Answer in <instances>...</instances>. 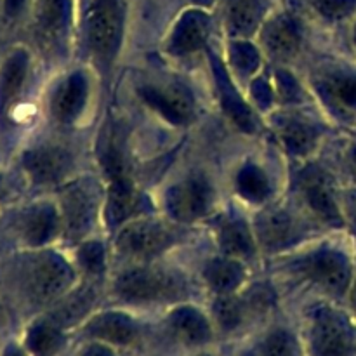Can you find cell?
<instances>
[{
	"label": "cell",
	"mask_w": 356,
	"mask_h": 356,
	"mask_svg": "<svg viewBox=\"0 0 356 356\" xmlns=\"http://www.w3.org/2000/svg\"><path fill=\"white\" fill-rule=\"evenodd\" d=\"M188 285L181 273L162 268H136L115 282V292L129 302L174 301L186 294Z\"/></svg>",
	"instance_id": "1"
},
{
	"label": "cell",
	"mask_w": 356,
	"mask_h": 356,
	"mask_svg": "<svg viewBox=\"0 0 356 356\" xmlns=\"http://www.w3.org/2000/svg\"><path fill=\"white\" fill-rule=\"evenodd\" d=\"M309 348L313 356H355V325L337 309L315 308L309 316Z\"/></svg>",
	"instance_id": "2"
},
{
	"label": "cell",
	"mask_w": 356,
	"mask_h": 356,
	"mask_svg": "<svg viewBox=\"0 0 356 356\" xmlns=\"http://www.w3.org/2000/svg\"><path fill=\"white\" fill-rule=\"evenodd\" d=\"M124 37V9L120 0H94L86 14V38L99 61L110 63L118 54Z\"/></svg>",
	"instance_id": "3"
},
{
	"label": "cell",
	"mask_w": 356,
	"mask_h": 356,
	"mask_svg": "<svg viewBox=\"0 0 356 356\" xmlns=\"http://www.w3.org/2000/svg\"><path fill=\"white\" fill-rule=\"evenodd\" d=\"M73 284V271L61 256L44 252L35 257L24 271V287L38 305L56 301Z\"/></svg>",
	"instance_id": "4"
},
{
	"label": "cell",
	"mask_w": 356,
	"mask_h": 356,
	"mask_svg": "<svg viewBox=\"0 0 356 356\" xmlns=\"http://www.w3.org/2000/svg\"><path fill=\"white\" fill-rule=\"evenodd\" d=\"M176 242V232L165 222L136 221L124 226L117 236V249L132 259H152Z\"/></svg>",
	"instance_id": "5"
},
{
	"label": "cell",
	"mask_w": 356,
	"mask_h": 356,
	"mask_svg": "<svg viewBox=\"0 0 356 356\" xmlns=\"http://www.w3.org/2000/svg\"><path fill=\"white\" fill-rule=\"evenodd\" d=\"M97 212V188L89 179L68 184L61 193V221L72 240L82 238L92 228Z\"/></svg>",
	"instance_id": "6"
},
{
	"label": "cell",
	"mask_w": 356,
	"mask_h": 356,
	"mask_svg": "<svg viewBox=\"0 0 356 356\" xmlns=\"http://www.w3.org/2000/svg\"><path fill=\"white\" fill-rule=\"evenodd\" d=\"M302 273L329 291L343 296L353 285V266L350 257L336 249H322L302 259Z\"/></svg>",
	"instance_id": "7"
},
{
	"label": "cell",
	"mask_w": 356,
	"mask_h": 356,
	"mask_svg": "<svg viewBox=\"0 0 356 356\" xmlns=\"http://www.w3.org/2000/svg\"><path fill=\"white\" fill-rule=\"evenodd\" d=\"M169 214L181 222H193L204 218L212 205V190L200 176L186 177L169 188L165 197Z\"/></svg>",
	"instance_id": "8"
},
{
	"label": "cell",
	"mask_w": 356,
	"mask_h": 356,
	"mask_svg": "<svg viewBox=\"0 0 356 356\" xmlns=\"http://www.w3.org/2000/svg\"><path fill=\"white\" fill-rule=\"evenodd\" d=\"M139 96L174 125L190 124L195 115L193 99L181 86H145L139 89Z\"/></svg>",
	"instance_id": "9"
},
{
	"label": "cell",
	"mask_w": 356,
	"mask_h": 356,
	"mask_svg": "<svg viewBox=\"0 0 356 356\" xmlns=\"http://www.w3.org/2000/svg\"><path fill=\"white\" fill-rule=\"evenodd\" d=\"M301 188L312 211L330 226H343V214L329 176L318 167H309L301 177Z\"/></svg>",
	"instance_id": "10"
},
{
	"label": "cell",
	"mask_w": 356,
	"mask_h": 356,
	"mask_svg": "<svg viewBox=\"0 0 356 356\" xmlns=\"http://www.w3.org/2000/svg\"><path fill=\"white\" fill-rule=\"evenodd\" d=\"M211 35V19L198 9L186 10L174 24L167 42V52L172 56H188L207 45Z\"/></svg>",
	"instance_id": "11"
},
{
	"label": "cell",
	"mask_w": 356,
	"mask_h": 356,
	"mask_svg": "<svg viewBox=\"0 0 356 356\" xmlns=\"http://www.w3.org/2000/svg\"><path fill=\"white\" fill-rule=\"evenodd\" d=\"M106 176L110 177L106 197V222L111 228H117L138 212L141 198L129 177L127 167L110 170Z\"/></svg>",
	"instance_id": "12"
},
{
	"label": "cell",
	"mask_w": 356,
	"mask_h": 356,
	"mask_svg": "<svg viewBox=\"0 0 356 356\" xmlns=\"http://www.w3.org/2000/svg\"><path fill=\"white\" fill-rule=\"evenodd\" d=\"M23 167L33 183L54 184L72 169V155L59 146H40L24 153Z\"/></svg>",
	"instance_id": "13"
},
{
	"label": "cell",
	"mask_w": 356,
	"mask_h": 356,
	"mask_svg": "<svg viewBox=\"0 0 356 356\" xmlns=\"http://www.w3.org/2000/svg\"><path fill=\"white\" fill-rule=\"evenodd\" d=\"M211 65L212 72H214L216 86H218L219 90V99H221V104L222 108H225L226 115H228L233 120V124L238 129H242L243 132H254L257 129L256 117H254L252 110L247 106L245 101L242 99L238 90L235 89L228 72H226L225 65L219 61V58L214 52H211Z\"/></svg>",
	"instance_id": "14"
},
{
	"label": "cell",
	"mask_w": 356,
	"mask_h": 356,
	"mask_svg": "<svg viewBox=\"0 0 356 356\" xmlns=\"http://www.w3.org/2000/svg\"><path fill=\"white\" fill-rule=\"evenodd\" d=\"M89 96V82L82 72H75L56 89L52 96V115L59 122H73L86 108Z\"/></svg>",
	"instance_id": "15"
},
{
	"label": "cell",
	"mask_w": 356,
	"mask_h": 356,
	"mask_svg": "<svg viewBox=\"0 0 356 356\" xmlns=\"http://www.w3.org/2000/svg\"><path fill=\"white\" fill-rule=\"evenodd\" d=\"M138 325L124 313H103L90 320L86 325V334L103 343L127 346L138 337Z\"/></svg>",
	"instance_id": "16"
},
{
	"label": "cell",
	"mask_w": 356,
	"mask_h": 356,
	"mask_svg": "<svg viewBox=\"0 0 356 356\" xmlns=\"http://www.w3.org/2000/svg\"><path fill=\"white\" fill-rule=\"evenodd\" d=\"M263 44L273 58L291 59L301 47V30L291 16L282 14L264 26Z\"/></svg>",
	"instance_id": "17"
},
{
	"label": "cell",
	"mask_w": 356,
	"mask_h": 356,
	"mask_svg": "<svg viewBox=\"0 0 356 356\" xmlns=\"http://www.w3.org/2000/svg\"><path fill=\"white\" fill-rule=\"evenodd\" d=\"M257 235L268 250H280L298 242L301 236L298 222L284 211H273L257 219Z\"/></svg>",
	"instance_id": "18"
},
{
	"label": "cell",
	"mask_w": 356,
	"mask_h": 356,
	"mask_svg": "<svg viewBox=\"0 0 356 356\" xmlns=\"http://www.w3.org/2000/svg\"><path fill=\"white\" fill-rule=\"evenodd\" d=\"M59 228V216L51 205H37L23 216L21 233L30 245L40 247L51 242Z\"/></svg>",
	"instance_id": "19"
},
{
	"label": "cell",
	"mask_w": 356,
	"mask_h": 356,
	"mask_svg": "<svg viewBox=\"0 0 356 356\" xmlns=\"http://www.w3.org/2000/svg\"><path fill=\"white\" fill-rule=\"evenodd\" d=\"M169 327L174 336L186 344H204L212 336L207 318L191 306L174 309L169 316Z\"/></svg>",
	"instance_id": "20"
},
{
	"label": "cell",
	"mask_w": 356,
	"mask_h": 356,
	"mask_svg": "<svg viewBox=\"0 0 356 356\" xmlns=\"http://www.w3.org/2000/svg\"><path fill=\"white\" fill-rule=\"evenodd\" d=\"M218 238L222 252L233 259H247L256 252L254 236L243 219L233 218L222 221L219 226Z\"/></svg>",
	"instance_id": "21"
},
{
	"label": "cell",
	"mask_w": 356,
	"mask_h": 356,
	"mask_svg": "<svg viewBox=\"0 0 356 356\" xmlns=\"http://www.w3.org/2000/svg\"><path fill=\"white\" fill-rule=\"evenodd\" d=\"M28 73V56L16 51L6 59L0 68V113L7 110L19 96Z\"/></svg>",
	"instance_id": "22"
},
{
	"label": "cell",
	"mask_w": 356,
	"mask_h": 356,
	"mask_svg": "<svg viewBox=\"0 0 356 356\" xmlns=\"http://www.w3.org/2000/svg\"><path fill=\"white\" fill-rule=\"evenodd\" d=\"M204 277L218 294L226 296L240 287L245 280V270L236 259H212L205 266Z\"/></svg>",
	"instance_id": "23"
},
{
	"label": "cell",
	"mask_w": 356,
	"mask_h": 356,
	"mask_svg": "<svg viewBox=\"0 0 356 356\" xmlns=\"http://www.w3.org/2000/svg\"><path fill=\"white\" fill-rule=\"evenodd\" d=\"M270 0H229L228 30L233 35H250L259 26Z\"/></svg>",
	"instance_id": "24"
},
{
	"label": "cell",
	"mask_w": 356,
	"mask_h": 356,
	"mask_svg": "<svg viewBox=\"0 0 356 356\" xmlns=\"http://www.w3.org/2000/svg\"><path fill=\"white\" fill-rule=\"evenodd\" d=\"M264 305H266V299L263 298V294L254 296L252 299H240L226 294L216 302L214 315L222 329L235 330L245 322V318L249 316L250 308H263Z\"/></svg>",
	"instance_id": "25"
},
{
	"label": "cell",
	"mask_w": 356,
	"mask_h": 356,
	"mask_svg": "<svg viewBox=\"0 0 356 356\" xmlns=\"http://www.w3.org/2000/svg\"><path fill=\"white\" fill-rule=\"evenodd\" d=\"M278 131H280L284 145L294 155H306L315 148L316 141H318V131H316L315 125L302 120V118H285Z\"/></svg>",
	"instance_id": "26"
},
{
	"label": "cell",
	"mask_w": 356,
	"mask_h": 356,
	"mask_svg": "<svg viewBox=\"0 0 356 356\" xmlns=\"http://www.w3.org/2000/svg\"><path fill=\"white\" fill-rule=\"evenodd\" d=\"M35 19L42 37L56 38L68 19V0H37Z\"/></svg>",
	"instance_id": "27"
},
{
	"label": "cell",
	"mask_w": 356,
	"mask_h": 356,
	"mask_svg": "<svg viewBox=\"0 0 356 356\" xmlns=\"http://www.w3.org/2000/svg\"><path fill=\"white\" fill-rule=\"evenodd\" d=\"M323 92L334 106L344 111H356V75L355 73H332L323 82Z\"/></svg>",
	"instance_id": "28"
},
{
	"label": "cell",
	"mask_w": 356,
	"mask_h": 356,
	"mask_svg": "<svg viewBox=\"0 0 356 356\" xmlns=\"http://www.w3.org/2000/svg\"><path fill=\"white\" fill-rule=\"evenodd\" d=\"M65 337H63L61 327L54 322L37 323L30 329L26 337V344L35 356H54L63 348Z\"/></svg>",
	"instance_id": "29"
},
{
	"label": "cell",
	"mask_w": 356,
	"mask_h": 356,
	"mask_svg": "<svg viewBox=\"0 0 356 356\" xmlns=\"http://www.w3.org/2000/svg\"><path fill=\"white\" fill-rule=\"evenodd\" d=\"M236 188L245 200L257 202V204L266 200L271 191L266 174L254 163H247L240 169L238 176H236Z\"/></svg>",
	"instance_id": "30"
},
{
	"label": "cell",
	"mask_w": 356,
	"mask_h": 356,
	"mask_svg": "<svg viewBox=\"0 0 356 356\" xmlns=\"http://www.w3.org/2000/svg\"><path fill=\"white\" fill-rule=\"evenodd\" d=\"M94 299H96V294L90 287H86L83 291L75 292L68 298V301L63 302L58 309L54 312V316H52V322L59 327L72 325L76 320L82 318L92 306Z\"/></svg>",
	"instance_id": "31"
},
{
	"label": "cell",
	"mask_w": 356,
	"mask_h": 356,
	"mask_svg": "<svg viewBox=\"0 0 356 356\" xmlns=\"http://www.w3.org/2000/svg\"><path fill=\"white\" fill-rule=\"evenodd\" d=\"M229 58H232L235 68L243 75H250L261 65L259 51L252 44L243 40H235L229 45Z\"/></svg>",
	"instance_id": "32"
},
{
	"label": "cell",
	"mask_w": 356,
	"mask_h": 356,
	"mask_svg": "<svg viewBox=\"0 0 356 356\" xmlns=\"http://www.w3.org/2000/svg\"><path fill=\"white\" fill-rule=\"evenodd\" d=\"M80 266L89 275H101L104 271V247L99 242H87L79 250Z\"/></svg>",
	"instance_id": "33"
},
{
	"label": "cell",
	"mask_w": 356,
	"mask_h": 356,
	"mask_svg": "<svg viewBox=\"0 0 356 356\" xmlns=\"http://www.w3.org/2000/svg\"><path fill=\"white\" fill-rule=\"evenodd\" d=\"M259 356H296L292 337L284 330H277L264 341Z\"/></svg>",
	"instance_id": "34"
},
{
	"label": "cell",
	"mask_w": 356,
	"mask_h": 356,
	"mask_svg": "<svg viewBox=\"0 0 356 356\" xmlns=\"http://www.w3.org/2000/svg\"><path fill=\"white\" fill-rule=\"evenodd\" d=\"M315 7L327 19H343L356 10V0H315Z\"/></svg>",
	"instance_id": "35"
},
{
	"label": "cell",
	"mask_w": 356,
	"mask_h": 356,
	"mask_svg": "<svg viewBox=\"0 0 356 356\" xmlns=\"http://www.w3.org/2000/svg\"><path fill=\"white\" fill-rule=\"evenodd\" d=\"M252 94L261 108H270L271 104H273L275 92L266 79H257L256 82L252 83Z\"/></svg>",
	"instance_id": "36"
},
{
	"label": "cell",
	"mask_w": 356,
	"mask_h": 356,
	"mask_svg": "<svg viewBox=\"0 0 356 356\" xmlns=\"http://www.w3.org/2000/svg\"><path fill=\"white\" fill-rule=\"evenodd\" d=\"M277 83H278V92L282 94V97H285L287 101H294L299 97V87L294 82L289 73L278 72L277 73Z\"/></svg>",
	"instance_id": "37"
},
{
	"label": "cell",
	"mask_w": 356,
	"mask_h": 356,
	"mask_svg": "<svg viewBox=\"0 0 356 356\" xmlns=\"http://www.w3.org/2000/svg\"><path fill=\"white\" fill-rule=\"evenodd\" d=\"M28 0H6V3H3V9H6V13L9 14V16H16V14H19L21 10H23V7L26 6Z\"/></svg>",
	"instance_id": "38"
},
{
	"label": "cell",
	"mask_w": 356,
	"mask_h": 356,
	"mask_svg": "<svg viewBox=\"0 0 356 356\" xmlns=\"http://www.w3.org/2000/svg\"><path fill=\"white\" fill-rule=\"evenodd\" d=\"M82 356H115L111 353L110 350H108L106 346H101V344H94V346L87 348L86 351H83Z\"/></svg>",
	"instance_id": "39"
},
{
	"label": "cell",
	"mask_w": 356,
	"mask_h": 356,
	"mask_svg": "<svg viewBox=\"0 0 356 356\" xmlns=\"http://www.w3.org/2000/svg\"><path fill=\"white\" fill-rule=\"evenodd\" d=\"M350 302H351V308H353L355 315H356V280H353V285L350 289Z\"/></svg>",
	"instance_id": "40"
},
{
	"label": "cell",
	"mask_w": 356,
	"mask_h": 356,
	"mask_svg": "<svg viewBox=\"0 0 356 356\" xmlns=\"http://www.w3.org/2000/svg\"><path fill=\"white\" fill-rule=\"evenodd\" d=\"M3 356H23V355H21L19 351L16 350V348L10 346V348H7V351H6V353H3Z\"/></svg>",
	"instance_id": "41"
},
{
	"label": "cell",
	"mask_w": 356,
	"mask_h": 356,
	"mask_svg": "<svg viewBox=\"0 0 356 356\" xmlns=\"http://www.w3.org/2000/svg\"><path fill=\"white\" fill-rule=\"evenodd\" d=\"M193 2L200 3V6H211V3L214 2V0H193Z\"/></svg>",
	"instance_id": "42"
},
{
	"label": "cell",
	"mask_w": 356,
	"mask_h": 356,
	"mask_svg": "<svg viewBox=\"0 0 356 356\" xmlns=\"http://www.w3.org/2000/svg\"><path fill=\"white\" fill-rule=\"evenodd\" d=\"M351 162H353V167H355V170H356V148L353 149V155H351Z\"/></svg>",
	"instance_id": "43"
},
{
	"label": "cell",
	"mask_w": 356,
	"mask_h": 356,
	"mask_svg": "<svg viewBox=\"0 0 356 356\" xmlns=\"http://www.w3.org/2000/svg\"><path fill=\"white\" fill-rule=\"evenodd\" d=\"M353 40H355V45H356V26H355V31H353Z\"/></svg>",
	"instance_id": "44"
}]
</instances>
